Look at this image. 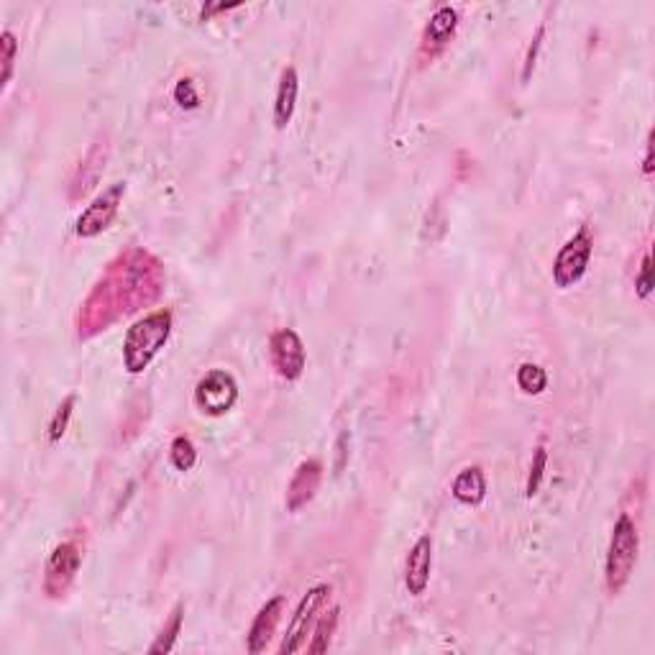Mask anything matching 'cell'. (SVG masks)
Masks as SVG:
<instances>
[{"mask_svg": "<svg viewBox=\"0 0 655 655\" xmlns=\"http://www.w3.org/2000/svg\"><path fill=\"white\" fill-rule=\"evenodd\" d=\"M164 272L149 251L131 249L108 264V272L98 279L77 318L80 338H93L108 325L134 313L141 305L162 295Z\"/></svg>", "mask_w": 655, "mask_h": 655, "instance_id": "1", "label": "cell"}, {"mask_svg": "<svg viewBox=\"0 0 655 655\" xmlns=\"http://www.w3.org/2000/svg\"><path fill=\"white\" fill-rule=\"evenodd\" d=\"M169 336H172V313L169 310H154V313L136 320L128 328L126 341H123V366L128 374L146 371V366L167 346Z\"/></svg>", "mask_w": 655, "mask_h": 655, "instance_id": "2", "label": "cell"}, {"mask_svg": "<svg viewBox=\"0 0 655 655\" xmlns=\"http://www.w3.org/2000/svg\"><path fill=\"white\" fill-rule=\"evenodd\" d=\"M640 553V533L638 525L627 512L617 517L615 528H612V538H609L607 551V566H604V581H607V592L615 597L630 581L635 563H638Z\"/></svg>", "mask_w": 655, "mask_h": 655, "instance_id": "3", "label": "cell"}, {"mask_svg": "<svg viewBox=\"0 0 655 655\" xmlns=\"http://www.w3.org/2000/svg\"><path fill=\"white\" fill-rule=\"evenodd\" d=\"M331 584H315L305 597L297 604L295 615H292L290 627H287V635L279 645V653L292 655L308 650V635L313 632L315 622H318V612L325 607L328 597H331Z\"/></svg>", "mask_w": 655, "mask_h": 655, "instance_id": "4", "label": "cell"}, {"mask_svg": "<svg viewBox=\"0 0 655 655\" xmlns=\"http://www.w3.org/2000/svg\"><path fill=\"white\" fill-rule=\"evenodd\" d=\"M238 402V384L226 369L208 371L198 384H195V405L200 407L208 418H223L233 410Z\"/></svg>", "mask_w": 655, "mask_h": 655, "instance_id": "5", "label": "cell"}, {"mask_svg": "<svg viewBox=\"0 0 655 655\" xmlns=\"http://www.w3.org/2000/svg\"><path fill=\"white\" fill-rule=\"evenodd\" d=\"M82 566V548L77 540H64L52 551L44 569V594L49 599H62L75 584L77 571Z\"/></svg>", "mask_w": 655, "mask_h": 655, "instance_id": "6", "label": "cell"}, {"mask_svg": "<svg viewBox=\"0 0 655 655\" xmlns=\"http://www.w3.org/2000/svg\"><path fill=\"white\" fill-rule=\"evenodd\" d=\"M592 236H589V228H579L574 238H569L563 249L558 251L556 264H553V282L561 290H569L576 282H581V277L589 269V261H592Z\"/></svg>", "mask_w": 655, "mask_h": 655, "instance_id": "7", "label": "cell"}, {"mask_svg": "<svg viewBox=\"0 0 655 655\" xmlns=\"http://www.w3.org/2000/svg\"><path fill=\"white\" fill-rule=\"evenodd\" d=\"M123 195H126V182H116V185H111L105 192H100L98 198L87 205L85 213L77 218V236L95 238L100 236L105 228H111V223L116 221L118 210H121Z\"/></svg>", "mask_w": 655, "mask_h": 655, "instance_id": "8", "label": "cell"}, {"mask_svg": "<svg viewBox=\"0 0 655 655\" xmlns=\"http://www.w3.org/2000/svg\"><path fill=\"white\" fill-rule=\"evenodd\" d=\"M269 354H272V366L279 377L287 382H295L305 371V343L292 328H282L269 341Z\"/></svg>", "mask_w": 655, "mask_h": 655, "instance_id": "9", "label": "cell"}, {"mask_svg": "<svg viewBox=\"0 0 655 655\" xmlns=\"http://www.w3.org/2000/svg\"><path fill=\"white\" fill-rule=\"evenodd\" d=\"M458 29V11L451 6H441L430 16L420 36V62L428 64L435 57H441L443 49L451 44L453 34Z\"/></svg>", "mask_w": 655, "mask_h": 655, "instance_id": "10", "label": "cell"}, {"mask_svg": "<svg viewBox=\"0 0 655 655\" xmlns=\"http://www.w3.org/2000/svg\"><path fill=\"white\" fill-rule=\"evenodd\" d=\"M430 569H433V538L423 535L415 540L405 561V586L412 597L425 594L430 584Z\"/></svg>", "mask_w": 655, "mask_h": 655, "instance_id": "11", "label": "cell"}, {"mask_svg": "<svg viewBox=\"0 0 655 655\" xmlns=\"http://www.w3.org/2000/svg\"><path fill=\"white\" fill-rule=\"evenodd\" d=\"M320 482H323V464H320L318 458L302 461L295 469L290 484H287V510L297 512L308 505L310 499L315 497V492H318Z\"/></svg>", "mask_w": 655, "mask_h": 655, "instance_id": "12", "label": "cell"}, {"mask_svg": "<svg viewBox=\"0 0 655 655\" xmlns=\"http://www.w3.org/2000/svg\"><path fill=\"white\" fill-rule=\"evenodd\" d=\"M285 604H287V599L279 594V597H272L267 604H264V607L259 609V615H256L254 622H251L249 638H246V650H249V653L259 655L267 650L269 640L274 638L279 620H282Z\"/></svg>", "mask_w": 655, "mask_h": 655, "instance_id": "13", "label": "cell"}, {"mask_svg": "<svg viewBox=\"0 0 655 655\" xmlns=\"http://www.w3.org/2000/svg\"><path fill=\"white\" fill-rule=\"evenodd\" d=\"M297 93H300V77H297V70L290 64V67H285L282 75H279L277 98H274V126H277L279 131L290 126L292 116H295Z\"/></svg>", "mask_w": 655, "mask_h": 655, "instance_id": "14", "label": "cell"}, {"mask_svg": "<svg viewBox=\"0 0 655 655\" xmlns=\"http://www.w3.org/2000/svg\"><path fill=\"white\" fill-rule=\"evenodd\" d=\"M451 494L461 505H479V502H484V497H487V476H484V471L479 469V466H466V469L453 479Z\"/></svg>", "mask_w": 655, "mask_h": 655, "instance_id": "15", "label": "cell"}, {"mask_svg": "<svg viewBox=\"0 0 655 655\" xmlns=\"http://www.w3.org/2000/svg\"><path fill=\"white\" fill-rule=\"evenodd\" d=\"M338 622H341V609L338 607L328 609V612H325V615L315 622L313 640H310V645H308V653L320 655L331 648L333 635H336V630H338Z\"/></svg>", "mask_w": 655, "mask_h": 655, "instance_id": "16", "label": "cell"}, {"mask_svg": "<svg viewBox=\"0 0 655 655\" xmlns=\"http://www.w3.org/2000/svg\"><path fill=\"white\" fill-rule=\"evenodd\" d=\"M182 617H185V607L182 604H177V607L172 609V615H169V620L164 622L162 632L157 635V640L151 643L149 653H169V650L174 648V643H177V638H180L182 632Z\"/></svg>", "mask_w": 655, "mask_h": 655, "instance_id": "17", "label": "cell"}, {"mask_svg": "<svg viewBox=\"0 0 655 655\" xmlns=\"http://www.w3.org/2000/svg\"><path fill=\"white\" fill-rule=\"evenodd\" d=\"M169 461L177 471H190L192 466L198 464V451L192 446V441L187 435H177L169 446Z\"/></svg>", "mask_w": 655, "mask_h": 655, "instance_id": "18", "label": "cell"}, {"mask_svg": "<svg viewBox=\"0 0 655 655\" xmlns=\"http://www.w3.org/2000/svg\"><path fill=\"white\" fill-rule=\"evenodd\" d=\"M517 387L525 392V395H540L545 387H548V374L545 369H540L538 364H522L517 369Z\"/></svg>", "mask_w": 655, "mask_h": 655, "instance_id": "19", "label": "cell"}, {"mask_svg": "<svg viewBox=\"0 0 655 655\" xmlns=\"http://www.w3.org/2000/svg\"><path fill=\"white\" fill-rule=\"evenodd\" d=\"M77 397L75 395H67L64 397L62 405L57 407V412H54L52 423H49V443H59L64 438V433H67V428H70V418H72V407H75Z\"/></svg>", "mask_w": 655, "mask_h": 655, "instance_id": "20", "label": "cell"}, {"mask_svg": "<svg viewBox=\"0 0 655 655\" xmlns=\"http://www.w3.org/2000/svg\"><path fill=\"white\" fill-rule=\"evenodd\" d=\"M18 57V39L13 31H3L0 34V62H3V90L8 87L13 77V67H16Z\"/></svg>", "mask_w": 655, "mask_h": 655, "instance_id": "21", "label": "cell"}, {"mask_svg": "<svg viewBox=\"0 0 655 655\" xmlns=\"http://www.w3.org/2000/svg\"><path fill=\"white\" fill-rule=\"evenodd\" d=\"M545 464H548V451H545V446H538L535 448L533 464H530L528 487H525V494H528V497L538 494L540 482H543V474H545Z\"/></svg>", "mask_w": 655, "mask_h": 655, "instance_id": "22", "label": "cell"}, {"mask_svg": "<svg viewBox=\"0 0 655 655\" xmlns=\"http://www.w3.org/2000/svg\"><path fill=\"white\" fill-rule=\"evenodd\" d=\"M174 103L180 105V108H185V111H192V108H198L200 105V95L198 90H195V82L192 80H180L177 85H174Z\"/></svg>", "mask_w": 655, "mask_h": 655, "instance_id": "23", "label": "cell"}, {"mask_svg": "<svg viewBox=\"0 0 655 655\" xmlns=\"http://www.w3.org/2000/svg\"><path fill=\"white\" fill-rule=\"evenodd\" d=\"M635 290H638L640 300L650 297V292H653V259H650V251H645L643 256L640 272L638 277H635Z\"/></svg>", "mask_w": 655, "mask_h": 655, "instance_id": "24", "label": "cell"}, {"mask_svg": "<svg viewBox=\"0 0 655 655\" xmlns=\"http://www.w3.org/2000/svg\"><path fill=\"white\" fill-rule=\"evenodd\" d=\"M543 34H545V26H540L538 34H535V39H533V44H530V49H528V57H525V70H522V80H525V82H528L530 72H533V67H535V59H538V49H540V44H543Z\"/></svg>", "mask_w": 655, "mask_h": 655, "instance_id": "25", "label": "cell"}, {"mask_svg": "<svg viewBox=\"0 0 655 655\" xmlns=\"http://www.w3.org/2000/svg\"><path fill=\"white\" fill-rule=\"evenodd\" d=\"M643 174H645V177H650V174H653V131H650V134H648V141H645Z\"/></svg>", "mask_w": 655, "mask_h": 655, "instance_id": "26", "label": "cell"}]
</instances>
